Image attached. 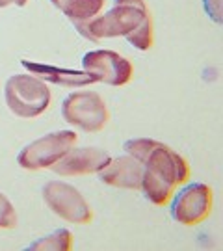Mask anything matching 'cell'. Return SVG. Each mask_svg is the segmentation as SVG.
Wrapping results in <instances>:
<instances>
[{"instance_id":"obj_6","label":"cell","mask_w":223,"mask_h":251,"mask_svg":"<svg viewBox=\"0 0 223 251\" xmlns=\"http://www.w3.org/2000/svg\"><path fill=\"white\" fill-rule=\"evenodd\" d=\"M43 199L54 214L69 224L86 225L93 220V210L88 201L74 186L63 180H49L43 186Z\"/></svg>"},{"instance_id":"obj_7","label":"cell","mask_w":223,"mask_h":251,"mask_svg":"<svg viewBox=\"0 0 223 251\" xmlns=\"http://www.w3.org/2000/svg\"><path fill=\"white\" fill-rule=\"evenodd\" d=\"M212 190L203 182H190L180 188L171 201V218L182 225H197L210 214Z\"/></svg>"},{"instance_id":"obj_13","label":"cell","mask_w":223,"mask_h":251,"mask_svg":"<svg viewBox=\"0 0 223 251\" xmlns=\"http://www.w3.org/2000/svg\"><path fill=\"white\" fill-rule=\"evenodd\" d=\"M173 188L170 182H166L164 179L156 177L154 173L147 171L143 168V179H142V192L145 194V198L151 201L152 205H166L171 199Z\"/></svg>"},{"instance_id":"obj_5","label":"cell","mask_w":223,"mask_h":251,"mask_svg":"<svg viewBox=\"0 0 223 251\" xmlns=\"http://www.w3.org/2000/svg\"><path fill=\"white\" fill-rule=\"evenodd\" d=\"M76 140H78V136L73 130L50 132V134L43 136V138H39L32 144H28L23 151L19 152V166L28 171L52 168L65 152L74 147Z\"/></svg>"},{"instance_id":"obj_8","label":"cell","mask_w":223,"mask_h":251,"mask_svg":"<svg viewBox=\"0 0 223 251\" xmlns=\"http://www.w3.org/2000/svg\"><path fill=\"white\" fill-rule=\"evenodd\" d=\"M84 71L89 73L97 82H104L108 86H125L132 80L134 65L116 50H89L84 60Z\"/></svg>"},{"instance_id":"obj_16","label":"cell","mask_w":223,"mask_h":251,"mask_svg":"<svg viewBox=\"0 0 223 251\" xmlns=\"http://www.w3.org/2000/svg\"><path fill=\"white\" fill-rule=\"evenodd\" d=\"M203 2H205V9L210 19L216 23H222V0H203Z\"/></svg>"},{"instance_id":"obj_17","label":"cell","mask_w":223,"mask_h":251,"mask_svg":"<svg viewBox=\"0 0 223 251\" xmlns=\"http://www.w3.org/2000/svg\"><path fill=\"white\" fill-rule=\"evenodd\" d=\"M28 0H0V8H8L11 4H17V6H26Z\"/></svg>"},{"instance_id":"obj_9","label":"cell","mask_w":223,"mask_h":251,"mask_svg":"<svg viewBox=\"0 0 223 251\" xmlns=\"http://www.w3.org/2000/svg\"><path fill=\"white\" fill-rule=\"evenodd\" d=\"M112 160L110 152L99 147H73L52 166V171L62 177H76L99 173Z\"/></svg>"},{"instance_id":"obj_10","label":"cell","mask_w":223,"mask_h":251,"mask_svg":"<svg viewBox=\"0 0 223 251\" xmlns=\"http://www.w3.org/2000/svg\"><path fill=\"white\" fill-rule=\"evenodd\" d=\"M99 179L108 186L140 190L143 179V166L130 154L117 156L99 171Z\"/></svg>"},{"instance_id":"obj_4","label":"cell","mask_w":223,"mask_h":251,"mask_svg":"<svg viewBox=\"0 0 223 251\" xmlns=\"http://www.w3.org/2000/svg\"><path fill=\"white\" fill-rule=\"evenodd\" d=\"M62 116L69 125L84 132H99L110 119L106 104L95 91H74L62 102Z\"/></svg>"},{"instance_id":"obj_1","label":"cell","mask_w":223,"mask_h":251,"mask_svg":"<svg viewBox=\"0 0 223 251\" xmlns=\"http://www.w3.org/2000/svg\"><path fill=\"white\" fill-rule=\"evenodd\" d=\"M82 36L91 41L126 37L134 49L149 50L152 47L151 11L143 0H116L110 11L89 21L82 30Z\"/></svg>"},{"instance_id":"obj_12","label":"cell","mask_w":223,"mask_h":251,"mask_svg":"<svg viewBox=\"0 0 223 251\" xmlns=\"http://www.w3.org/2000/svg\"><path fill=\"white\" fill-rule=\"evenodd\" d=\"M63 15L71 19V23L82 34L84 26L91 19H95L104 8L106 0H50Z\"/></svg>"},{"instance_id":"obj_15","label":"cell","mask_w":223,"mask_h":251,"mask_svg":"<svg viewBox=\"0 0 223 251\" xmlns=\"http://www.w3.org/2000/svg\"><path fill=\"white\" fill-rule=\"evenodd\" d=\"M17 225V212L2 192H0V229H13Z\"/></svg>"},{"instance_id":"obj_2","label":"cell","mask_w":223,"mask_h":251,"mask_svg":"<svg viewBox=\"0 0 223 251\" xmlns=\"http://www.w3.org/2000/svg\"><path fill=\"white\" fill-rule=\"evenodd\" d=\"M125 151L140 162L145 170L170 182L171 186L182 184L190 177L188 162L162 142L151 138H134L125 144Z\"/></svg>"},{"instance_id":"obj_14","label":"cell","mask_w":223,"mask_h":251,"mask_svg":"<svg viewBox=\"0 0 223 251\" xmlns=\"http://www.w3.org/2000/svg\"><path fill=\"white\" fill-rule=\"evenodd\" d=\"M73 248V234L67 229H58L54 233L43 236L41 240L28 246L32 251H69Z\"/></svg>"},{"instance_id":"obj_3","label":"cell","mask_w":223,"mask_h":251,"mask_svg":"<svg viewBox=\"0 0 223 251\" xmlns=\"http://www.w3.org/2000/svg\"><path fill=\"white\" fill-rule=\"evenodd\" d=\"M6 104L17 117L32 119L50 106L52 93L41 78L34 75H13L6 82Z\"/></svg>"},{"instance_id":"obj_11","label":"cell","mask_w":223,"mask_h":251,"mask_svg":"<svg viewBox=\"0 0 223 251\" xmlns=\"http://www.w3.org/2000/svg\"><path fill=\"white\" fill-rule=\"evenodd\" d=\"M21 65L28 69L37 78L47 82H52L58 86H67V88H80L97 82L89 73L86 71H74V69H62L56 65H47V63L30 62V60H21Z\"/></svg>"}]
</instances>
